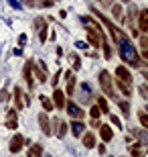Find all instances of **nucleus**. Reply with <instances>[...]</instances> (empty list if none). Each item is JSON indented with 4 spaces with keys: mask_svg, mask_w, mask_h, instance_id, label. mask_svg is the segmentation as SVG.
<instances>
[{
    "mask_svg": "<svg viewBox=\"0 0 148 157\" xmlns=\"http://www.w3.org/2000/svg\"><path fill=\"white\" fill-rule=\"evenodd\" d=\"M118 49H120V57L130 65H140V57L136 53V47L132 45V41L126 37V33L118 39Z\"/></svg>",
    "mask_w": 148,
    "mask_h": 157,
    "instance_id": "f257e3e1",
    "label": "nucleus"
},
{
    "mask_svg": "<svg viewBox=\"0 0 148 157\" xmlns=\"http://www.w3.org/2000/svg\"><path fill=\"white\" fill-rule=\"evenodd\" d=\"M97 80H99V86H102L103 94H106V96H110V98H116L114 86H112V78H110L108 71L102 70V71H99V76H97Z\"/></svg>",
    "mask_w": 148,
    "mask_h": 157,
    "instance_id": "f03ea898",
    "label": "nucleus"
},
{
    "mask_svg": "<svg viewBox=\"0 0 148 157\" xmlns=\"http://www.w3.org/2000/svg\"><path fill=\"white\" fill-rule=\"evenodd\" d=\"M93 14H96V17H99V21H102V23L106 25V27H108V31H110V33H112V37H114V41H116V43H118V39H120V37H122V35H124V33H122V31H120L118 27H116V25L112 23V21H108V18H106V17H102V14H99V12H97L96 8H93Z\"/></svg>",
    "mask_w": 148,
    "mask_h": 157,
    "instance_id": "7ed1b4c3",
    "label": "nucleus"
},
{
    "mask_svg": "<svg viewBox=\"0 0 148 157\" xmlns=\"http://www.w3.org/2000/svg\"><path fill=\"white\" fill-rule=\"evenodd\" d=\"M102 37H103V33H99V31H96V29H87V41H89L96 49L102 47Z\"/></svg>",
    "mask_w": 148,
    "mask_h": 157,
    "instance_id": "20e7f679",
    "label": "nucleus"
},
{
    "mask_svg": "<svg viewBox=\"0 0 148 157\" xmlns=\"http://www.w3.org/2000/svg\"><path fill=\"white\" fill-rule=\"evenodd\" d=\"M33 67H34V61H33V59H29V61H27V65H24V71H23V76H24V80H27V84H29V88H31V90L34 88Z\"/></svg>",
    "mask_w": 148,
    "mask_h": 157,
    "instance_id": "39448f33",
    "label": "nucleus"
},
{
    "mask_svg": "<svg viewBox=\"0 0 148 157\" xmlns=\"http://www.w3.org/2000/svg\"><path fill=\"white\" fill-rule=\"evenodd\" d=\"M65 108H67V112H69V118H83V114H85V112L81 110L79 106L75 104V102H69V104H65Z\"/></svg>",
    "mask_w": 148,
    "mask_h": 157,
    "instance_id": "423d86ee",
    "label": "nucleus"
},
{
    "mask_svg": "<svg viewBox=\"0 0 148 157\" xmlns=\"http://www.w3.org/2000/svg\"><path fill=\"white\" fill-rule=\"evenodd\" d=\"M138 27H140L142 33H148V8L140 10V14H138Z\"/></svg>",
    "mask_w": 148,
    "mask_h": 157,
    "instance_id": "0eeeda50",
    "label": "nucleus"
},
{
    "mask_svg": "<svg viewBox=\"0 0 148 157\" xmlns=\"http://www.w3.org/2000/svg\"><path fill=\"white\" fill-rule=\"evenodd\" d=\"M24 145V137H20V135H14L10 141V153H18L20 149H23Z\"/></svg>",
    "mask_w": 148,
    "mask_h": 157,
    "instance_id": "6e6552de",
    "label": "nucleus"
},
{
    "mask_svg": "<svg viewBox=\"0 0 148 157\" xmlns=\"http://www.w3.org/2000/svg\"><path fill=\"white\" fill-rule=\"evenodd\" d=\"M116 78L122 82H126V84H130L132 82V74L128 71V67H124V65H120L118 70H116Z\"/></svg>",
    "mask_w": 148,
    "mask_h": 157,
    "instance_id": "1a4fd4ad",
    "label": "nucleus"
},
{
    "mask_svg": "<svg viewBox=\"0 0 148 157\" xmlns=\"http://www.w3.org/2000/svg\"><path fill=\"white\" fill-rule=\"evenodd\" d=\"M99 137H102L103 143H108V141H112L114 133H112V128H110L108 124H99Z\"/></svg>",
    "mask_w": 148,
    "mask_h": 157,
    "instance_id": "9d476101",
    "label": "nucleus"
},
{
    "mask_svg": "<svg viewBox=\"0 0 148 157\" xmlns=\"http://www.w3.org/2000/svg\"><path fill=\"white\" fill-rule=\"evenodd\" d=\"M39 124H41V128H43L45 135H51V122H49V117H47L45 112L39 114Z\"/></svg>",
    "mask_w": 148,
    "mask_h": 157,
    "instance_id": "9b49d317",
    "label": "nucleus"
},
{
    "mask_svg": "<svg viewBox=\"0 0 148 157\" xmlns=\"http://www.w3.org/2000/svg\"><path fill=\"white\" fill-rule=\"evenodd\" d=\"M53 104L57 106V108H65V94L61 92V90H55V94H53Z\"/></svg>",
    "mask_w": 148,
    "mask_h": 157,
    "instance_id": "f8f14e48",
    "label": "nucleus"
},
{
    "mask_svg": "<svg viewBox=\"0 0 148 157\" xmlns=\"http://www.w3.org/2000/svg\"><path fill=\"white\" fill-rule=\"evenodd\" d=\"M53 122L57 124V137H59V139H63V137L67 135V122H65V121H59V118H55Z\"/></svg>",
    "mask_w": 148,
    "mask_h": 157,
    "instance_id": "ddd939ff",
    "label": "nucleus"
},
{
    "mask_svg": "<svg viewBox=\"0 0 148 157\" xmlns=\"http://www.w3.org/2000/svg\"><path fill=\"white\" fill-rule=\"evenodd\" d=\"M34 71H37L39 82H45L47 80V63L43 61V59H39V70H34Z\"/></svg>",
    "mask_w": 148,
    "mask_h": 157,
    "instance_id": "4468645a",
    "label": "nucleus"
},
{
    "mask_svg": "<svg viewBox=\"0 0 148 157\" xmlns=\"http://www.w3.org/2000/svg\"><path fill=\"white\" fill-rule=\"evenodd\" d=\"M83 131H85V124H83L81 121H73V122H71V133H73L75 137L83 135Z\"/></svg>",
    "mask_w": 148,
    "mask_h": 157,
    "instance_id": "2eb2a0df",
    "label": "nucleus"
},
{
    "mask_svg": "<svg viewBox=\"0 0 148 157\" xmlns=\"http://www.w3.org/2000/svg\"><path fill=\"white\" fill-rule=\"evenodd\" d=\"M29 157H43V145H39V143L31 145V149H29Z\"/></svg>",
    "mask_w": 148,
    "mask_h": 157,
    "instance_id": "dca6fc26",
    "label": "nucleus"
},
{
    "mask_svg": "<svg viewBox=\"0 0 148 157\" xmlns=\"http://www.w3.org/2000/svg\"><path fill=\"white\" fill-rule=\"evenodd\" d=\"M132 135H134V139H138L140 143H148V133H144V131L132 128Z\"/></svg>",
    "mask_w": 148,
    "mask_h": 157,
    "instance_id": "f3484780",
    "label": "nucleus"
},
{
    "mask_svg": "<svg viewBox=\"0 0 148 157\" xmlns=\"http://www.w3.org/2000/svg\"><path fill=\"white\" fill-rule=\"evenodd\" d=\"M65 80H67V94L69 96H71V94H73V84H75V78H73V74H71V71H67V74H65Z\"/></svg>",
    "mask_w": 148,
    "mask_h": 157,
    "instance_id": "a211bd4d",
    "label": "nucleus"
},
{
    "mask_svg": "<svg viewBox=\"0 0 148 157\" xmlns=\"http://www.w3.org/2000/svg\"><path fill=\"white\" fill-rule=\"evenodd\" d=\"M83 145H85L87 149L96 147V135L93 133H85V137H83Z\"/></svg>",
    "mask_w": 148,
    "mask_h": 157,
    "instance_id": "6ab92c4d",
    "label": "nucleus"
},
{
    "mask_svg": "<svg viewBox=\"0 0 148 157\" xmlns=\"http://www.w3.org/2000/svg\"><path fill=\"white\" fill-rule=\"evenodd\" d=\"M118 88H120V92L124 94V96H130V94H132L130 84H126V82H122V80H118Z\"/></svg>",
    "mask_w": 148,
    "mask_h": 157,
    "instance_id": "aec40b11",
    "label": "nucleus"
},
{
    "mask_svg": "<svg viewBox=\"0 0 148 157\" xmlns=\"http://www.w3.org/2000/svg\"><path fill=\"white\" fill-rule=\"evenodd\" d=\"M71 63H73V71L81 70V59H79L77 53H71Z\"/></svg>",
    "mask_w": 148,
    "mask_h": 157,
    "instance_id": "412c9836",
    "label": "nucleus"
},
{
    "mask_svg": "<svg viewBox=\"0 0 148 157\" xmlns=\"http://www.w3.org/2000/svg\"><path fill=\"white\" fill-rule=\"evenodd\" d=\"M130 155L132 157H140L142 155V147H140V143H134V145L130 147Z\"/></svg>",
    "mask_w": 148,
    "mask_h": 157,
    "instance_id": "4be33fe9",
    "label": "nucleus"
},
{
    "mask_svg": "<svg viewBox=\"0 0 148 157\" xmlns=\"http://www.w3.org/2000/svg\"><path fill=\"white\" fill-rule=\"evenodd\" d=\"M14 106H16L18 110H20V108H24V104L20 102V90H18V88H14Z\"/></svg>",
    "mask_w": 148,
    "mask_h": 157,
    "instance_id": "5701e85b",
    "label": "nucleus"
},
{
    "mask_svg": "<svg viewBox=\"0 0 148 157\" xmlns=\"http://www.w3.org/2000/svg\"><path fill=\"white\" fill-rule=\"evenodd\" d=\"M39 100L43 102V108H45L47 112H49V110H53V102H51L49 98H47V96H39Z\"/></svg>",
    "mask_w": 148,
    "mask_h": 157,
    "instance_id": "b1692460",
    "label": "nucleus"
},
{
    "mask_svg": "<svg viewBox=\"0 0 148 157\" xmlns=\"http://www.w3.org/2000/svg\"><path fill=\"white\" fill-rule=\"evenodd\" d=\"M118 106L122 108V112H124V117H128L130 114V104H128V100H120Z\"/></svg>",
    "mask_w": 148,
    "mask_h": 157,
    "instance_id": "393cba45",
    "label": "nucleus"
},
{
    "mask_svg": "<svg viewBox=\"0 0 148 157\" xmlns=\"http://www.w3.org/2000/svg\"><path fill=\"white\" fill-rule=\"evenodd\" d=\"M97 108H99L102 112H108V110H110L108 100H106V98H99V100H97Z\"/></svg>",
    "mask_w": 148,
    "mask_h": 157,
    "instance_id": "a878e982",
    "label": "nucleus"
},
{
    "mask_svg": "<svg viewBox=\"0 0 148 157\" xmlns=\"http://www.w3.org/2000/svg\"><path fill=\"white\" fill-rule=\"evenodd\" d=\"M47 27V23H45V18H34V29H45Z\"/></svg>",
    "mask_w": 148,
    "mask_h": 157,
    "instance_id": "bb28decb",
    "label": "nucleus"
},
{
    "mask_svg": "<svg viewBox=\"0 0 148 157\" xmlns=\"http://www.w3.org/2000/svg\"><path fill=\"white\" fill-rule=\"evenodd\" d=\"M112 12H114V17L116 18H118V21H122V18H124V17H122V14H124V12H122V6H114V10H112Z\"/></svg>",
    "mask_w": 148,
    "mask_h": 157,
    "instance_id": "cd10ccee",
    "label": "nucleus"
},
{
    "mask_svg": "<svg viewBox=\"0 0 148 157\" xmlns=\"http://www.w3.org/2000/svg\"><path fill=\"white\" fill-rule=\"evenodd\" d=\"M138 118H140V122L148 128V112H138Z\"/></svg>",
    "mask_w": 148,
    "mask_h": 157,
    "instance_id": "c85d7f7f",
    "label": "nucleus"
},
{
    "mask_svg": "<svg viewBox=\"0 0 148 157\" xmlns=\"http://www.w3.org/2000/svg\"><path fill=\"white\" fill-rule=\"evenodd\" d=\"M89 114H91V118H99V114H102V110H99V108H97V106H91Z\"/></svg>",
    "mask_w": 148,
    "mask_h": 157,
    "instance_id": "c756f323",
    "label": "nucleus"
},
{
    "mask_svg": "<svg viewBox=\"0 0 148 157\" xmlns=\"http://www.w3.org/2000/svg\"><path fill=\"white\" fill-rule=\"evenodd\" d=\"M110 118H112V124H114V127H118V128H122V122H120V118H118V114H110Z\"/></svg>",
    "mask_w": 148,
    "mask_h": 157,
    "instance_id": "7c9ffc66",
    "label": "nucleus"
},
{
    "mask_svg": "<svg viewBox=\"0 0 148 157\" xmlns=\"http://www.w3.org/2000/svg\"><path fill=\"white\" fill-rule=\"evenodd\" d=\"M140 94H142V98L148 100V86L144 84V86H140Z\"/></svg>",
    "mask_w": 148,
    "mask_h": 157,
    "instance_id": "2f4dec72",
    "label": "nucleus"
},
{
    "mask_svg": "<svg viewBox=\"0 0 148 157\" xmlns=\"http://www.w3.org/2000/svg\"><path fill=\"white\" fill-rule=\"evenodd\" d=\"M8 4H10L12 8H16V10L20 8V2H18V0H8Z\"/></svg>",
    "mask_w": 148,
    "mask_h": 157,
    "instance_id": "473e14b6",
    "label": "nucleus"
},
{
    "mask_svg": "<svg viewBox=\"0 0 148 157\" xmlns=\"http://www.w3.org/2000/svg\"><path fill=\"white\" fill-rule=\"evenodd\" d=\"M140 45H142L144 49H148V37H140Z\"/></svg>",
    "mask_w": 148,
    "mask_h": 157,
    "instance_id": "72a5a7b5",
    "label": "nucleus"
},
{
    "mask_svg": "<svg viewBox=\"0 0 148 157\" xmlns=\"http://www.w3.org/2000/svg\"><path fill=\"white\" fill-rule=\"evenodd\" d=\"M24 43H27V35H20V37H18V45L23 47Z\"/></svg>",
    "mask_w": 148,
    "mask_h": 157,
    "instance_id": "f704fd0d",
    "label": "nucleus"
},
{
    "mask_svg": "<svg viewBox=\"0 0 148 157\" xmlns=\"http://www.w3.org/2000/svg\"><path fill=\"white\" fill-rule=\"evenodd\" d=\"M75 45H77V49H85V41H77Z\"/></svg>",
    "mask_w": 148,
    "mask_h": 157,
    "instance_id": "c9c22d12",
    "label": "nucleus"
},
{
    "mask_svg": "<svg viewBox=\"0 0 148 157\" xmlns=\"http://www.w3.org/2000/svg\"><path fill=\"white\" fill-rule=\"evenodd\" d=\"M0 100H2V102H6V100H8V94H6V92H0Z\"/></svg>",
    "mask_w": 148,
    "mask_h": 157,
    "instance_id": "e433bc0d",
    "label": "nucleus"
},
{
    "mask_svg": "<svg viewBox=\"0 0 148 157\" xmlns=\"http://www.w3.org/2000/svg\"><path fill=\"white\" fill-rule=\"evenodd\" d=\"M12 53H14V55H23V47H18V49H14Z\"/></svg>",
    "mask_w": 148,
    "mask_h": 157,
    "instance_id": "4c0bfd02",
    "label": "nucleus"
},
{
    "mask_svg": "<svg viewBox=\"0 0 148 157\" xmlns=\"http://www.w3.org/2000/svg\"><path fill=\"white\" fill-rule=\"evenodd\" d=\"M142 57H144V59H148V49H144V53H142Z\"/></svg>",
    "mask_w": 148,
    "mask_h": 157,
    "instance_id": "58836bf2",
    "label": "nucleus"
},
{
    "mask_svg": "<svg viewBox=\"0 0 148 157\" xmlns=\"http://www.w3.org/2000/svg\"><path fill=\"white\" fill-rule=\"evenodd\" d=\"M122 2H132V0H122Z\"/></svg>",
    "mask_w": 148,
    "mask_h": 157,
    "instance_id": "ea45409f",
    "label": "nucleus"
}]
</instances>
